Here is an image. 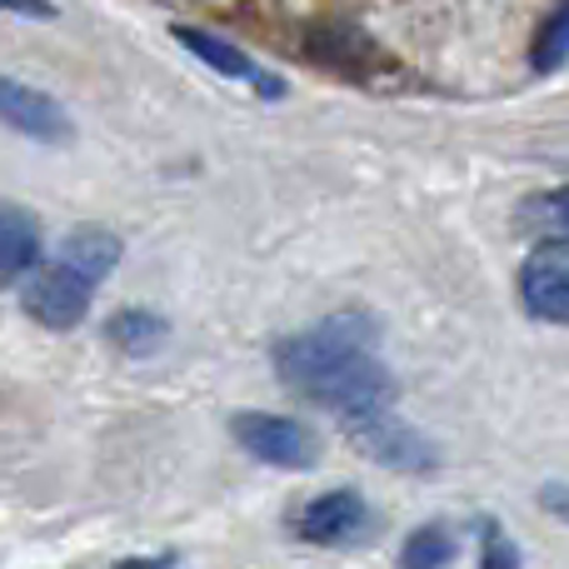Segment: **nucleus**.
Returning a JSON list of instances; mask_svg holds the SVG:
<instances>
[{"mask_svg":"<svg viewBox=\"0 0 569 569\" xmlns=\"http://www.w3.org/2000/svg\"><path fill=\"white\" fill-rule=\"evenodd\" d=\"M300 395L310 405H320V410L340 415L345 425H355V420H365V415L390 410L395 380H390V370L375 360V350H365V355H350L345 365H335V370H325L320 380H310Z\"/></svg>","mask_w":569,"mask_h":569,"instance_id":"nucleus-2","label":"nucleus"},{"mask_svg":"<svg viewBox=\"0 0 569 569\" xmlns=\"http://www.w3.org/2000/svg\"><path fill=\"white\" fill-rule=\"evenodd\" d=\"M569 60V0L545 16L540 36H535V70H560Z\"/></svg>","mask_w":569,"mask_h":569,"instance_id":"nucleus-13","label":"nucleus"},{"mask_svg":"<svg viewBox=\"0 0 569 569\" xmlns=\"http://www.w3.org/2000/svg\"><path fill=\"white\" fill-rule=\"evenodd\" d=\"M515 560H520V555H515V545H500V540H495V530H490V550H485V565H515Z\"/></svg>","mask_w":569,"mask_h":569,"instance_id":"nucleus-18","label":"nucleus"},{"mask_svg":"<svg viewBox=\"0 0 569 569\" xmlns=\"http://www.w3.org/2000/svg\"><path fill=\"white\" fill-rule=\"evenodd\" d=\"M540 505H545L550 515H560V520L569 525V485H545V490H540Z\"/></svg>","mask_w":569,"mask_h":569,"instance_id":"nucleus-17","label":"nucleus"},{"mask_svg":"<svg viewBox=\"0 0 569 569\" xmlns=\"http://www.w3.org/2000/svg\"><path fill=\"white\" fill-rule=\"evenodd\" d=\"M60 260H66V266H76L80 276H90L100 284L110 270H116L120 240L110 236V230H100V226H76L66 240H60Z\"/></svg>","mask_w":569,"mask_h":569,"instance_id":"nucleus-10","label":"nucleus"},{"mask_svg":"<svg viewBox=\"0 0 569 569\" xmlns=\"http://www.w3.org/2000/svg\"><path fill=\"white\" fill-rule=\"evenodd\" d=\"M365 350H375V325L365 320V315H330V320H320L315 330L290 335V340L276 345V370H280V380L300 395L305 385L320 380L325 370H335V365H345L350 355H365Z\"/></svg>","mask_w":569,"mask_h":569,"instance_id":"nucleus-1","label":"nucleus"},{"mask_svg":"<svg viewBox=\"0 0 569 569\" xmlns=\"http://www.w3.org/2000/svg\"><path fill=\"white\" fill-rule=\"evenodd\" d=\"M0 120L30 140H46V146L70 140V116L60 110V100H50L46 90L26 86V80H10V76H0Z\"/></svg>","mask_w":569,"mask_h":569,"instance_id":"nucleus-6","label":"nucleus"},{"mask_svg":"<svg viewBox=\"0 0 569 569\" xmlns=\"http://www.w3.org/2000/svg\"><path fill=\"white\" fill-rule=\"evenodd\" d=\"M365 525V500L355 490H330L300 510V535L315 545H335Z\"/></svg>","mask_w":569,"mask_h":569,"instance_id":"nucleus-9","label":"nucleus"},{"mask_svg":"<svg viewBox=\"0 0 569 569\" xmlns=\"http://www.w3.org/2000/svg\"><path fill=\"white\" fill-rule=\"evenodd\" d=\"M106 335H110V345L126 355H156L160 345H166V320L150 310H120L106 320Z\"/></svg>","mask_w":569,"mask_h":569,"instance_id":"nucleus-11","label":"nucleus"},{"mask_svg":"<svg viewBox=\"0 0 569 569\" xmlns=\"http://www.w3.org/2000/svg\"><path fill=\"white\" fill-rule=\"evenodd\" d=\"M230 435L240 450L256 460L276 465V470H310L315 465V435L290 415H266V410H240L230 420Z\"/></svg>","mask_w":569,"mask_h":569,"instance_id":"nucleus-4","label":"nucleus"},{"mask_svg":"<svg viewBox=\"0 0 569 569\" xmlns=\"http://www.w3.org/2000/svg\"><path fill=\"white\" fill-rule=\"evenodd\" d=\"M520 290H525L530 315L569 325V246H545L540 256H530V266H525V276H520Z\"/></svg>","mask_w":569,"mask_h":569,"instance_id":"nucleus-7","label":"nucleus"},{"mask_svg":"<svg viewBox=\"0 0 569 569\" xmlns=\"http://www.w3.org/2000/svg\"><path fill=\"white\" fill-rule=\"evenodd\" d=\"M90 295H96V280L80 276L66 260H56V266H40L26 276V284H20V310L36 325H46V330H76L90 315Z\"/></svg>","mask_w":569,"mask_h":569,"instance_id":"nucleus-3","label":"nucleus"},{"mask_svg":"<svg viewBox=\"0 0 569 569\" xmlns=\"http://www.w3.org/2000/svg\"><path fill=\"white\" fill-rule=\"evenodd\" d=\"M530 210H535V220H540L550 236H565L569 240V186L550 190V196H540Z\"/></svg>","mask_w":569,"mask_h":569,"instance_id":"nucleus-15","label":"nucleus"},{"mask_svg":"<svg viewBox=\"0 0 569 569\" xmlns=\"http://www.w3.org/2000/svg\"><path fill=\"white\" fill-rule=\"evenodd\" d=\"M40 266V230L26 206L0 200V284H16Z\"/></svg>","mask_w":569,"mask_h":569,"instance_id":"nucleus-8","label":"nucleus"},{"mask_svg":"<svg viewBox=\"0 0 569 569\" xmlns=\"http://www.w3.org/2000/svg\"><path fill=\"white\" fill-rule=\"evenodd\" d=\"M345 430H350V440L360 445V450L370 455L375 465H390V470H410V475H420V470H430V465H435V450H430V445H425L405 420H395L390 410L365 415V420L345 425Z\"/></svg>","mask_w":569,"mask_h":569,"instance_id":"nucleus-5","label":"nucleus"},{"mask_svg":"<svg viewBox=\"0 0 569 569\" xmlns=\"http://www.w3.org/2000/svg\"><path fill=\"white\" fill-rule=\"evenodd\" d=\"M170 36L180 40V46L190 50V56H200L210 70H220V76H236V80H250L256 76V66H250V56L246 50H236V46H226V40H216V36H206V30H190V26H176Z\"/></svg>","mask_w":569,"mask_h":569,"instance_id":"nucleus-12","label":"nucleus"},{"mask_svg":"<svg viewBox=\"0 0 569 569\" xmlns=\"http://www.w3.org/2000/svg\"><path fill=\"white\" fill-rule=\"evenodd\" d=\"M450 560H455V545H450V535H445L440 525L415 530L410 540H405V550H400V565H450Z\"/></svg>","mask_w":569,"mask_h":569,"instance_id":"nucleus-14","label":"nucleus"},{"mask_svg":"<svg viewBox=\"0 0 569 569\" xmlns=\"http://www.w3.org/2000/svg\"><path fill=\"white\" fill-rule=\"evenodd\" d=\"M0 10L30 16V20H56V6H50V0H0Z\"/></svg>","mask_w":569,"mask_h":569,"instance_id":"nucleus-16","label":"nucleus"}]
</instances>
